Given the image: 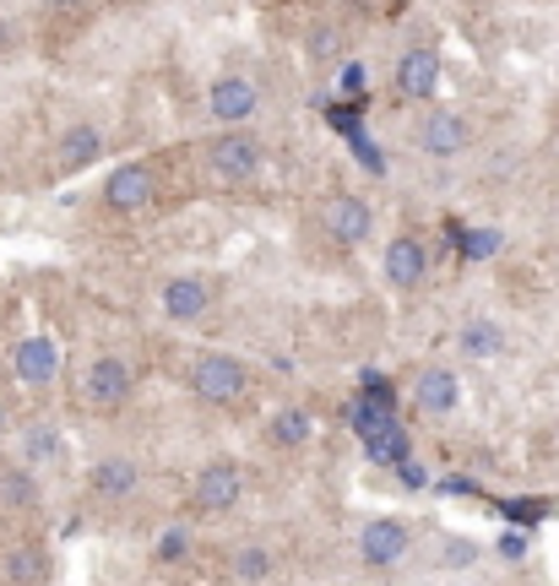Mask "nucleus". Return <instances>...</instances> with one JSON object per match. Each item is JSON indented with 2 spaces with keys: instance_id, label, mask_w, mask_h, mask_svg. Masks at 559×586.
Instances as JSON below:
<instances>
[{
  "instance_id": "7",
  "label": "nucleus",
  "mask_w": 559,
  "mask_h": 586,
  "mask_svg": "<svg viewBox=\"0 0 559 586\" xmlns=\"http://www.w3.org/2000/svg\"><path fill=\"white\" fill-rule=\"evenodd\" d=\"M261 109V87L251 77H217L213 92H207V115L223 120L228 130H239L245 120H256Z\"/></svg>"
},
{
  "instance_id": "12",
  "label": "nucleus",
  "mask_w": 559,
  "mask_h": 586,
  "mask_svg": "<svg viewBox=\"0 0 559 586\" xmlns=\"http://www.w3.org/2000/svg\"><path fill=\"white\" fill-rule=\"evenodd\" d=\"M158 304H164V321L190 326V321H202V315H207L213 289H207L202 277H169V283H164V293H158Z\"/></svg>"
},
{
  "instance_id": "33",
  "label": "nucleus",
  "mask_w": 559,
  "mask_h": 586,
  "mask_svg": "<svg viewBox=\"0 0 559 586\" xmlns=\"http://www.w3.org/2000/svg\"><path fill=\"white\" fill-rule=\"evenodd\" d=\"M500 554H506V559H527V533H506V538H500Z\"/></svg>"
},
{
  "instance_id": "14",
  "label": "nucleus",
  "mask_w": 559,
  "mask_h": 586,
  "mask_svg": "<svg viewBox=\"0 0 559 586\" xmlns=\"http://www.w3.org/2000/svg\"><path fill=\"white\" fill-rule=\"evenodd\" d=\"M413 402H419L424 419H451L457 402H462V380L451 375V370H424L419 385H413Z\"/></svg>"
},
{
  "instance_id": "21",
  "label": "nucleus",
  "mask_w": 559,
  "mask_h": 586,
  "mask_svg": "<svg viewBox=\"0 0 559 586\" xmlns=\"http://www.w3.org/2000/svg\"><path fill=\"white\" fill-rule=\"evenodd\" d=\"M228 570H234V582H266L272 576V548L266 544H239L234 548V559H228Z\"/></svg>"
},
{
  "instance_id": "24",
  "label": "nucleus",
  "mask_w": 559,
  "mask_h": 586,
  "mask_svg": "<svg viewBox=\"0 0 559 586\" xmlns=\"http://www.w3.org/2000/svg\"><path fill=\"white\" fill-rule=\"evenodd\" d=\"M22 457H28V467H49V461H60V434H55L49 423H33V429L22 434Z\"/></svg>"
},
{
  "instance_id": "17",
  "label": "nucleus",
  "mask_w": 559,
  "mask_h": 586,
  "mask_svg": "<svg viewBox=\"0 0 559 586\" xmlns=\"http://www.w3.org/2000/svg\"><path fill=\"white\" fill-rule=\"evenodd\" d=\"M457 348H462L468 359H500V353L511 348V336H506L500 321H483V315H478V321H468V326L457 332Z\"/></svg>"
},
{
  "instance_id": "1",
  "label": "nucleus",
  "mask_w": 559,
  "mask_h": 586,
  "mask_svg": "<svg viewBox=\"0 0 559 586\" xmlns=\"http://www.w3.org/2000/svg\"><path fill=\"white\" fill-rule=\"evenodd\" d=\"M207 174L223 179V185H245V179H256L261 174V141L251 130H223L207 141Z\"/></svg>"
},
{
  "instance_id": "15",
  "label": "nucleus",
  "mask_w": 559,
  "mask_h": 586,
  "mask_svg": "<svg viewBox=\"0 0 559 586\" xmlns=\"http://www.w3.org/2000/svg\"><path fill=\"white\" fill-rule=\"evenodd\" d=\"M87 478H92V495H98V500H130L136 484H141V467L130 457H98Z\"/></svg>"
},
{
  "instance_id": "20",
  "label": "nucleus",
  "mask_w": 559,
  "mask_h": 586,
  "mask_svg": "<svg viewBox=\"0 0 559 586\" xmlns=\"http://www.w3.org/2000/svg\"><path fill=\"white\" fill-rule=\"evenodd\" d=\"M0 510H39V484L22 467H0Z\"/></svg>"
},
{
  "instance_id": "3",
  "label": "nucleus",
  "mask_w": 559,
  "mask_h": 586,
  "mask_svg": "<svg viewBox=\"0 0 559 586\" xmlns=\"http://www.w3.org/2000/svg\"><path fill=\"white\" fill-rule=\"evenodd\" d=\"M158 202V168L153 164H115L104 179V207L109 212H147Z\"/></svg>"
},
{
  "instance_id": "13",
  "label": "nucleus",
  "mask_w": 559,
  "mask_h": 586,
  "mask_svg": "<svg viewBox=\"0 0 559 586\" xmlns=\"http://www.w3.org/2000/svg\"><path fill=\"white\" fill-rule=\"evenodd\" d=\"M434 87H440V55L434 49H408L396 60V92L413 98V104H424Z\"/></svg>"
},
{
  "instance_id": "16",
  "label": "nucleus",
  "mask_w": 559,
  "mask_h": 586,
  "mask_svg": "<svg viewBox=\"0 0 559 586\" xmlns=\"http://www.w3.org/2000/svg\"><path fill=\"white\" fill-rule=\"evenodd\" d=\"M11 364H17V375L28 380V385H49L55 370H60V353H55L49 336H22L17 353H11Z\"/></svg>"
},
{
  "instance_id": "32",
  "label": "nucleus",
  "mask_w": 559,
  "mask_h": 586,
  "mask_svg": "<svg viewBox=\"0 0 559 586\" xmlns=\"http://www.w3.org/2000/svg\"><path fill=\"white\" fill-rule=\"evenodd\" d=\"M185 554H190V538H185L179 527H174V533H164V538H158V565H179Z\"/></svg>"
},
{
  "instance_id": "19",
  "label": "nucleus",
  "mask_w": 559,
  "mask_h": 586,
  "mask_svg": "<svg viewBox=\"0 0 559 586\" xmlns=\"http://www.w3.org/2000/svg\"><path fill=\"white\" fill-rule=\"evenodd\" d=\"M6 576L17 586H43V576H49V554H43L39 544H17L11 554H6Z\"/></svg>"
},
{
  "instance_id": "30",
  "label": "nucleus",
  "mask_w": 559,
  "mask_h": 586,
  "mask_svg": "<svg viewBox=\"0 0 559 586\" xmlns=\"http://www.w3.org/2000/svg\"><path fill=\"white\" fill-rule=\"evenodd\" d=\"M310 55H315V60H337V55H343V33H337V28H315Z\"/></svg>"
},
{
  "instance_id": "22",
  "label": "nucleus",
  "mask_w": 559,
  "mask_h": 586,
  "mask_svg": "<svg viewBox=\"0 0 559 586\" xmlns=\"http://www.w3.org/2000/svg\"><path fill=\"white\" fill-rule=\"evenodd\" d=\"M359 402L364 408H375V413H386V419H396V380L391 375H359Z\"/></svg>"
},
{
  "instance_id": "35",
  "label": "nucleus",
  "mask_w": 559,
  "mask_h": 586,
  "mask_svg": "<svg viewBox=\"0 0 559 586\" xmlns=\"http://www.w3.org/2000/svg\"><path fill=\"white\" fill-rule=\"evenodd\" d=\"M179 586H185V582H179Z\"/></svg>"
},
{
  "instance_id": "2",
  "label": "nucleus",
  "mask_w": 559,
  "mask_h": 586,
  "mask_svg": "<svg viewBox=\"0 0 559 586\" xmlns=\"http://www.w3.org/2000/svg\"><path fill=\"white\" fill-rule=\"evenodd\" d=\"M190 391L207 397V402H239L251 391V364L234 359V353H202L190 364Z\"/></svg>"
},
{
  "instance_id": "11",
  "label": "nucleus",
  "mask_w": 559,
  "mask_h": 586,
  "mask_svg": "<svg viewBox=\"0 0 559 586\" xmlns=\"http://www.w3.org/2000/svg\"><path fill=\"white\" fill-rule=\"evenodd\" d=\"M98 158H104V130L92 126V120H77V126L55 141V168H60V174H82V168H92Z\"/></svg>"
},
{
  "instance_id": "27",
  "label": "nucleus",
  "mask_w": 559,
  "mask_h": 586,
  "mask_svg": "<svg viewBox=\"0 0 559 586\" xmlns=\"http://www.w3.org/2000/svg\"><path fill=\"white\" fill-rule=\"evenodd\" d=\"M347 147H353V158H359V168H364V174H375V179H386V147H375V141H370V136H353V141H347Z\"/></svg>"
},
{
  "instance_id": "34",
  "label": "nucleus",
  "mask_w": 559,
  "mask_h": 586,
  "mask_svg": "<svg viewBox=\"0 0 559 586\" xmlns=\"http://www.w3.org/2000/svg\"><path fill=\"white\" fill-rule=\"evenodd\" d=\"M391 6H408V0H391Z\"/></svg>"
},
{
  "instance_id": "10",
  "label": "nucleus",
  "mask_w": 559,
  "mask_h": 586,
  "mask_svg": "<svg viewBox=\"0 0 559 586\" xmlns=\"http://www.w3.org/2000/svg\"><path fill=\"white\" fill-rule=\"evenodd\" d=\"M468 141H473V126L457 109H434V115H424V126H419V147L430 158H457V153H468Z\"/></svg>"
},
{
  "instance_id": "31",
  "label": "nucleus",
  "mask_w": 559,
  "mask_h": 586,
  "mask_svg": "<svg viewBox=\"0 0 559 586\" xmlns=\"http://www.w3.org/2000/svg\"><path fill=\"white\" fill-rule=\"evenodd\" d=\"M506 516L521 521V527H532V521H543V516H549V500H506Z\"/></svg>"
},
{
  "instance_id": "25",
  "label": "nucleus",
  "mask_w": 559,
  "mask_h": 586,
  "mask_svg": "<svg viewBox=\"0 0 559 586\" xmlns=\"http://www.w3.org/2000/svg\"><path fill=\"white\" fill-rule=\"evenodd\" d=\"M326 126L337 130L343 141L364 136V104H359V98H337V104H326Z\"/></svg>"
},
{
  "instance_id": "26",
  "label": "nucleus",
  "mask_w": 559,
  "mask_h": 586,
  "mask_svg": "<svg viewBox=\"0 0 559 586\" xmlns=\"http://www.w3.org/2000/svg\"><path fill=\"white\" fill-rule=\"evenodd\" d=\"M500 245H506L500 228H462V240H457V251L468 255V261H489Z\"/></svg>"
},
{
  "instance_id": "9",
  "label": "nucleus",
  "mask_w": 559,
  "mask_h": 586,
  "mask_svg": "<svg viewBox=\"0 0 559 586\" xmlns=\"http://www.w3.org/2000/svg\"><path fill=\"white\" fill-rule=\"evenodd\" d=\"M326 228H332V240H337V245H364V240L375 234V207H370L364 196L337 191V196L326 202Z\"/></svg>"
},
{
  "instance_id": "4",
  "label": "nucleus",
  "mask_w": 559,
  "mask_h": 586,
  "mask_svg": "<svg viewBox=\"0 0 559 586\" xmlns=\"http://www.w3.org/2000/svg\"><path fill=\"white\" fill-rule=\"evenodd\" d=\"M239 500H245V472H239V461H207V467L196 472L190 505H196L202 516H228Z\"/></svg>"
},
{
  "instance_id": "6",
  "label": "nucleus",
  "mask_w": 559,
  "mask_h": 586,
  "mask_svg": "<svg viewBox=\"0 0 559 586\" xmlns=\"http://www.w3.org/2000/svg\"><path fill=\"white\" fill-rule=\"evenodd\" d=\"M130 391H136V375H130V364L120 359V353H104V359L87 364L82 397L98 408V413H115L120 402H130Z\"/></svg>"
},
{
  "instance_id": "23",
  "label": "nucleus",
  "mask_w": 559,
  "mask_h": 586,
  "mask_svg": "<svg viewBox=\"0 0 559 586\" xmlns=\"http://www.w3.org/2000/svg\"><path fill=\"white\" fill-rule=\"evenodd\" d=\"M310 434H315V423H310L304 408H283V413H272V440H277V446H304Z\"/></svg>"
},
{
  "instance_id": "28",
  "label": "nucleus",
  "mask_w": 559,
  "mask_h": 586,
  "mask_svg": "<svg viewBox=\"0 0 559 586\" xmlns=\"http://www.w3.org/2000/svg\"><path fill=\"white\" fill-rule=\"evenodd\" d=\"M445 554H440V565H445V570H462V565H473L478 559V544L473 538H445Z\"/></svg>"
},
{
  "instance_id": "18",
  "label": "nucleus",
  "mask_w": 559,
  "mask_h": 586,
  "mask_svg": "<svg viewBox=\"0 0 559 586\" xmlns=\"http://www.w3.org/2000/svg\"><path fill=\"white\" fill-rule=\"evenodd\" d=\"M364 451H370L375 467H402V461L413 457V446H408V434H402L396 419L381 423V429H370V434H364Z\"/></svg>"
},
{
  "instance_id": "8",
  "label": "nucleus",
  "mask_w": 559,
  "mask_h": 586,
  "mask_svg": "<svg viewBox=\"0 0 559 586\" xmlns=\"http://www.w3.org/2000/svg\"><path fill=\"white\" fill-rule=\"evenodd\" d=\"M424 277H430V245L413 240V234H396L386 245V283L413 293V289H424Z\"/></svg>"
},
{
  "instance_id": "5",
  "label": "nucleus",
  "mask_w": 559,
  "mask_h": 586,
  "mask_svg": "<svg viewBox=\"0 0 559 586\" xmlns=\"http://www.w3.org/2000/svg\"><path fill=\"white\" fill-rule=\"evenodd\" d=\"M408 554H413V527L396 521V516H375V521L359 533V559H364L370 570H396Z\"/></svg>"
},
{
  "instance_id": "29",
  "label": "nucleus",
  "mask_w": 559,
  "mask_h": 586,
  "mask_svg": "<svg viewBox=\"0 0 559 586\" xmlns=\"http://www.w3.org/2000/svg\"><path fill=\"white\" fill-rule=\"evenodd\" d=\"M364 87H370V71H364L359 60H347L343 71H337V92H343V98H364Z\"/></svg>"
}]
</instances>
